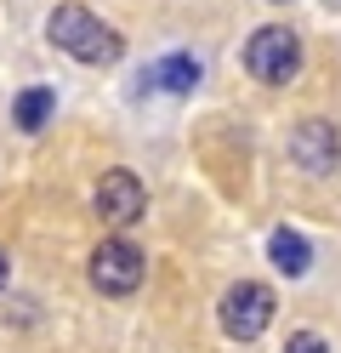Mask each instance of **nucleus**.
I'll return each mask as SVG.
<instances>
[{
  "label": "nucleus",
  "instance_id": "obj_1",
  "mask_svg": "<svg viewBox=\"0 0 341 353\" xmlns=\"http://www.w3.org/2000/svg\"><path fill=\"white\" fill-rule=\"evenodd\" d=\"M45 40H52L63 57L91 63V69H108V63H120V57H125V40L114 34L97 12H85L80 0H63V6L45 17Z\"/></svg>",
  "mask_w": 341,
  "mask_h": 353
},
{
  "label": "nucleus",
  "instance_id": "obj_2",
  "mask_svg": "<svg viewBox=\"0 0 341 353\" xmlns=\"http://www.w3.org/2000/svg\"><path fill=\"white\" fill-rule=\"evenodd\" d=\"M245 69L262 85H290L302 74V34L285 29V23H262L245 40Z\"/></svg>",
  "mask_w": 341,
  "mask_h": 353
},
{
  "label": "nucleus",
  "instance_id": "obj_3",
  "mask_svg": "<svg viewBox=\"0 0 341 353\" xmlns=\"http://www.w3.org/2000/svg\"><path fill=\"white\" fill-rule=\"evenodd\" d=\"M216 319H222V330H227L234 342H256L262 330L273 325V291H267V285H256V279L227 285L222 302H216Z\"/></svg>",
  "mask_w": 341,
  "mask_h": 353
},
{
  "label": "nucleus",
  "instance_id": "obj_4",
  "mask_svg": "<svg viewBox=\"0 0 341 353\" xmlns=\"http://www.w3.org/2000/svg\"><path fill=\"white\" fill-rule=\"evenodd\" d=\"M143 251L131 245V239H103L97 251H91V285H97L103 296H131L136 285H143Z\"/></svg>",
  "mask_w": 341,
  "mask_h": 353
},
{
  "label": "nucleus",
  "instance_id": "obj_5",
  "mask_svg": "<svg viewBox=\"0 0 341 353\" xmlns=\"http://www.w3.org/2000/svg\"><path fill=\"white\" fill-rule=\"evenodd\" d=\"M97 216L103 223H114V228H125V223H136L143 216V205H148V194H143V183H136V171H103V183H97Z\"/></svg>",
  "mask_w": 341,
  "mask_h": 353
},
{
  "label": "nucleus",
  "instance_id": "obj_6",
  "mask_svg": "<svg viewBox=\"0 0 341 353\" xmlns=\"http://www.w3.org/2000/svg\"><path fill=\"white\" fill-rule=\"evenodd\" d=\"M290 154H296V165H302V171L324 176V171H335V160H341V137H335L330 120H302V125L290 131Z\"/></svg>",
  "mask_w": 341,
  "mask_h": 353
},
{
  "label": "nucleus",
  "instance_id": "obj_7",
  "mask_svg": "<svg viewBox=\"0 0 341 353\" xmlns=\"http://www.w3.org/2000/svg\"><path fill=\"white\" fill-rule=\"evenodd\" d=\"M199 80H205L199 57H188V52H171V57H159L154 69H148L143 92H171V97H194V85H199Z\"/></svg>",
  "mask_w": 341,
  "mask_h": 353
},
{
  "label": "nucleus",
  "instance_id": "obj_8",
  "mask_svg": "<svg viewBox=\"0 0 341 353\" xmlns=\"http://www.w3.org/2000/svg\"><path fill=\"white\" fill-rule=\"evenodd\" d=\"M267 256H273V268H279L285 279H302L307 268H313V245L296 228H279L273 234V245H267Z\"/></svg>",
  "mask_w": 341,
  "mask_h": 353
},
{
  "label": "nucleus",
  "instance_id": "obj_9",
  "mask_svg": "<svg viewBox=\"0 0 341 353\" xmlns=\"http://www.w3.org/2000/svg\"><path fill=\"white\" fill-rule=\"evenodd\" d=\"M52 108H57V92H45V85H29V92H17V97H12V120H17V131H40L45 120H52Z\"/></svg>",
  "mask_w": 341,
  "mask_h": 353
},
{
  "label": "nucleus",
  "instance_id": "obj_10",
  "mask_svg": "<svg viewBox=\"0 0 341 353\" xmlns=\"http://www.w3.org/2000/svg\"><path fill=\"white\" fill-rule=\"evenodd\" d=\"M285 353H330V342L318 336V330H296V336L285 342Z\"/></svg>",
  "mask_w": 341,
  "mask_h": 353
},
{
  "label": "nucleus",
  "instance_id": "obj_11",
  "mask_svg": "<svg viewBox=\"0 0 341 353\" xmlns=\"http://www.w3.org/2000/svg\"><path fill=\"white\" fill-rule=\"evenodd\" d=\"M6 274H12V268H6V251H0V285H6Z\"/></svg>",
  "mask_w": 341,
  "mask_h": 353
},
{
  "label": "nucleus",
  "instance_id": "obj_12",
  "mask_svg": "<svg viewBox=\"0 0 341 353\" xmlns=\"http://www.w3.org/2000/svg\"><path fill=\"white\" fill-rule=\"evenodd\" d=\"M273 6H285V0H273Z\"/></svg>",
  "mask_w": 341,
  "mask_h": 353
}]
</instances>
